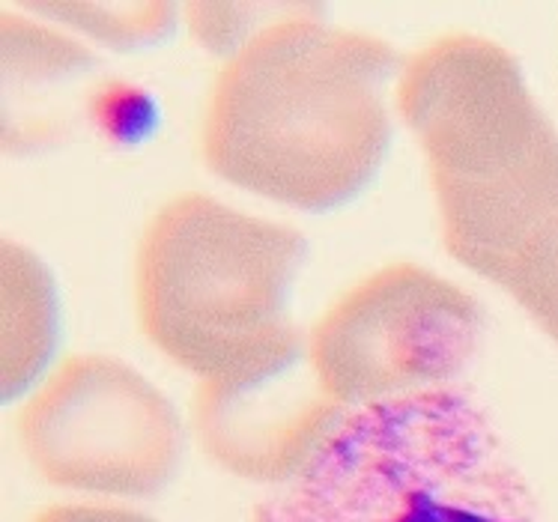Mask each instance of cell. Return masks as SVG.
<instances>
[{"instance_id": "obj_1", "label": "cell", "mask_w": 558, "mask_h": 522, "mask_svg": "<svg viewBox=\"0 0 558 522\" xmlns=\"http://www.w3.org/2000/svg\"><path fill=\"white\" fill-rule=\"evenodd\" d=\"M386 39L302 15L257 27L218 66L201 114V156L221 180L308 213L347 204L391 144Z\"/></svg>"}, {"instance_id": "obj_2", "label": "cell", "mask_w": 558, "mask_h": 522, "mask_svg": "<svg viewBox=\"0 0 558 522\" xmlns=\"http://www.w3.org/2000/svg\"><path fill=\"white\" fill-rule=\"evenodd\" d=\"M395 102L427 159L445 251L499 284L558 213V132L508 48L445 34L403 60Z\"/></svg>"}, {"instance_id": "obj_3", "label": "cell", "mask_w": 558, "mask_h": 522, "mask_svg": "<svg viewBox=\"0 0 558 522\" xmlns=\"http://www.w3.org/2000/svg\"><path fill=\"white\" fill-rule=\"evenodd\" d=\"M251 522H537L535 501L463 388L350 412Z\"/></svg>"}, {"instance_id": "obj_4", "label": "cell", "mask_w": 558, "mask_h": 522, "mask_svg": "<svg viewBox=\"0 0 558 522\" xmlns=\"http://www.w3.org/2000/svg\"><path fill=\"white\" fill-rule=\"evenodd\" d=\"M302 257L296 228L245 216L209 194H177L137 239V326L197 379L233 374L299 331L287 305Z\"/></svg>"}, {"instance_id": "obj_5", "label": "cell", "mask_w": 558, "mask_h": 522, "mask_svg": "<svg viewBox=\"0 0 558 522\" xmlns=\"http://www.w3.org/2000/svg\"><path fill=\"white\" fill-rule=\"evenodd\" d=\"M478 299L415 263H388L343 290L308 329L319 383L359 409L445 388L478 350Z\"/></svg>"}, {"instance_id": "obj_6", "label": "cell", "mask_w": 558, "mask_h": 522, "mask_svg": "<svg viewBox=\"0 0 558 522\" xmlns=\"http://www.w3.org/2000/svg\"><path fill=\"white\" fill-rule=\"evenodd\" d=\"M15 436L51 487L153 496L180 463V418L159 388L120 359L78 352L15 415Z\"/></svg>"}, {"instance_id": "obj_7", "label": "cell", "mask_w": 558, "mask_h": 522, "mask_svg": "<svg viewBox=\"0 0 558 522\" xmlns=\"http://www.w3.org/2000/svg\"><path fill=\"white\" fill-rule=\"evenodd\" d=\"M350 412L319 383L302 329L233 374L197 379L192 394L194 436L206 457L257 484H290Z\"/></svg>"}, {"instance_id": "obj_8", "label": "cell", "mask_w": 558, "mask_h": 522, "mask_svg": "<svg viewBox=\"0 0 558 522\" xmlns=\"http://www.w3.org/2000/svg\"><path fill=\"white\" fill-rule=\"evenodd\" d=\"M58 343V290L43 260L3 242V400L31 388Z\"/></svg>"}, {"instance_id": "obj_9", "label": "cell", "mask_w": 558, "mask_h": 522, "mask_svg": "<svg viewBox=\"0 0 558 522\" xmlns=\"http://www.w3.org/2000/svg\"><path fill=\"white\" fill-rule=\"evenodd\" d=\"M499 287L558 343V213L517 248Z\"/></svg>"}, {"instance_id": "obj_10", "label": "cell", "mask_w": 558, "mask_h": 522, "mask_svg": "<svg viewBox=\"0 0 558 522\" xmlns=\"http://www.w3.org/2000/svg\"><path fill=\"white\" fill-rule=\"evenodd\" d=\"M31 10L58 15L63 22L84 27L111 46L156 43L173 27V3H27Z\"/></svg>"}, {"instance_id": "obj_11", "label": "cell", "mask_w": 558, "mask_h": 522, "mask_svg": "<svg viewBox=\"0 0 558 522\" xmlns=\"http://www.w3.org/2000/svg\"><path fill=\"white\" fill-rule=\"evenodd\" d=\"M27 522H156L147 513L125 508V505H102V501H69L51 505L34 513Z\"/></svg>"}]
</instances>
